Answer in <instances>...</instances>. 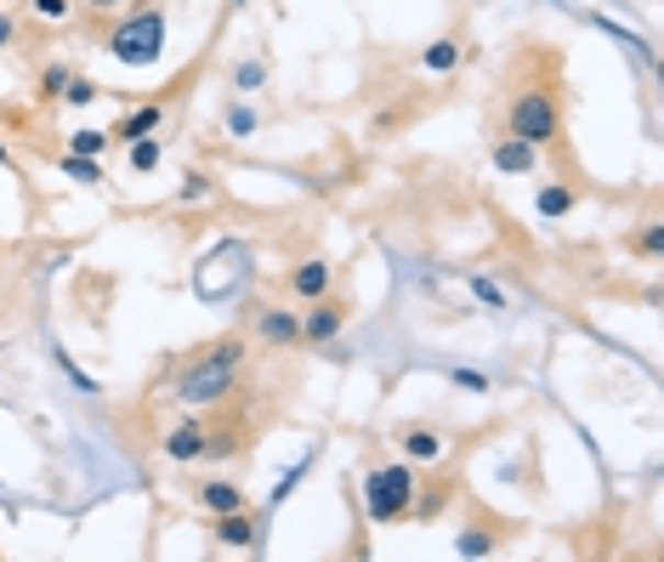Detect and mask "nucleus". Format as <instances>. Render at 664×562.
I'll return each mask as SVG.
<instances>
[{
	"mask_svg": "<svg viewBox=\"0 0 664 562\" xmlns=\"http://www.w3.org/2000/svg\"><path fill=\"white\" fill-rule=\"evenodd\" d=\"M245 352H250L245 336H222V341H211L205 352L193 358V370H188V381H182V404H193V409L227 404V398H234V381H239Z\"/></svg>",
	"mask_w": 664,
	"mask_h": 562,
	"instance_id": "obj_1",
	"label": "nucleus"
},
{
	"mask_svg": "<svg viewBox=\"0 0 664 562\" xmlns=\"http://www.w3.org/2000/svg\"><path fill=\"white\" fill-rule=\"evenodd\" d=\"M363 517H370L375 528H392V522H409V506H415V472H409V460L397 454V460H381V467L363 472Z\"/></svg>",
	"mask_w": 664,
	"mask_h": 562,
	"instance_id": "obj_2",
	"label": "nucleus"
},
{
	"mask_svg": "<svg viewBox=\"0 0 664 562\" xmlns=\"http://www.w3.org/2000/svg\"><path fill=\"white\" fill-rule=\"evenodd\" d=\"M165 41H171V23H165L159 7H137L125 12V23L109 29V57L125 63V69H154V63L165 57Z\"/></svg>",
	"mask_w": 664,
	"mask_h": 562,
	"instance_id": "obj_3",
	"label": "nucleus"
},
{
	"mask_svg": "<svg viewBox=\"0 0 664 562\" xmlns=\"http://www.w3.org/2000/svg\"><path fill=\"white\" fill-rule=\"evenodd\" d=\"M506 131L534 148L562 143V97L551 86H522L511 103H506Z\"/></svg>",
	"mask_w": 664,
	"mask_h": 562,
	"instance_id": "obj_4",
	"label": "nucleus"
},
{
	"mask_svg": "<svg viewBox=\"0 0 664 562\" xmlns=\"http://www.w3.org/2000/svg\"><path fill=\"white\" fill-rule=\"evenodd\" d=\"M392 449L409 460V467H438V460L449 454V438L438 432V426H420V420H409V426H392Z\"/></svg>",
	"mask_w": 664,
	"mask_h": 562,
	"instance_id": "obj_5",
	"label": "nucleus"
},
{
	"mask_svg": "<svg viewBox=\"0 0 664 562\" xmlns=\"http://www.w3.org/2000/svg\"><path fill=\"white\" fill-rule=\"evenodd\" d=\"M250 336L268 341V347H302V313H290L279 302H261V307H250Z\"/></svg>",
	"mask_w": 664,
	"mask_h": 562,
	"instance_id": "obj_6",
	"label": "nucleus"
},
{
	"mask_svg": "<svg viewBox=\"0 0 664 562\" xmlns=\"http://www.w3.org/2000/svg\"><path fill=\"white\" fill-rule=\"evenodd\" d=\"M347 302H336V295H318V302H307V313H302V341L307 347H329L347 329Z\"/></svg>",
	"mask_w": 664,
	"mask_h": 562,
	"instance_id": "obj_7",
	"label": "nucleus"
},
{
	"mask_svg": "<svg viewBox=\"0 0 664 562\" xmlns=\"http://www.w3.org/2000/svg\"><path fill=\"white\" fill-rule=\"evenodd\" d=\"M540 154H545V148H534V143L511 137V131H500V137H494V148H488V165H494L500 177H540Z\"/></svg>",
	"mask_w": 664,
	"mask_h": 562,
	"instance_id": "obj_8",
	"label": "nucleus"
},
{
	"mask_svg": "<svg viewBox=\"0 0 664 562\" xmlns=\"http://www.w3.org/2000/svg\"><path fill=\"white\" fill-rule=\"evenodd\" d=\"M211 535H216V546L256 551V546H261V535H268V522H261L250 506H239V512H222V517H211Z\"/></svg>",
	"mask_w": 664,
	"mask_h": 562,
	"instance_id": "obj_9",
	"label": "nucleus"
},
{
	"mask_svg": "<svg viewBox=\"0 0 664 562\" xmlns=\"http://www.w3.org/2000/svg\"><path fill=\"white\" fill-rule=\"evenodd\" d=\"M159 454L171 460V467H193V460H205V420L171 426V432H165V443H159Z\"/></svg>",
	"mask_w": 664,
	"mask_h": 562,
	"instance_id": "obj_10",
	"label": "nucleus"
},
{
	"mask_svg": "<svg viewBox=\"0 0 664 562\" xmlns=\"http://www.w3.org/2000/svg\"><path fill=\"white\" fill-rule=\"evenodd\" d=\"M284 284H290V295H295V302H318V295H329V284H336V268H329L324 256H313V261H295Z\"/></svg>",
	"mask_w": 664,
	"mask_h": 562,
	"instance_id": "obj_11",
	"label": "nucleus"
},
{
	"mask_svg": "<svg viewBox=\"0 0 664 562\" xmlns=\"http://www.w3.org/2000/svg\"><path fill=\"white\" fill-rule=\"evenodd\" d=\"M165 125V103H137V109H125L114 125H109V143H137V137H154V131Z\"/></svg>",
	"mask_w": 664,
	"mask_h": 562,
	"instance_id": "obj_12",
	"label": "nucleus"
},
{
	"mask_svg": "<svg viewBox=\"0 0 664 562\" xmlns=\"http://www.w3.org/2000/svg\"><path fill=\"white\" fill-rule=\"evenodd\" d=\"M193 501H199V512H205V517H222V512H239V506H250V501H245V488H239V483H227V477L199 483V488H193Z\"/></svg>",
	"mask_w": 664,
	"mask_h": 562,
	"instance_id": "obj_13",
	"label": "nucleus"
},
{
	"mask_svg": "<svg viewBox=\"0 0 664 562\" xmlns=\"http://www.w3.org/2000/svg\"><path fill=\"white\" fill-rule=\"evenodd\" d=\"M534 211H540L545 222L574 216V211H579V188H569V182H540V188H534Z\"/></svg>",
	"mask_w": 664,
	"mask_h": 562,
	"instance_id": "obj_14",
	"label": "nucleus"
},
{
	"mask_svg": "<svg viewBox=\"0 0 664 562\" xmlns=\"http://www.w3.org/2000/svg\"><path fill=\"white\" fill-rule=\"evenodd\" d=\"M494 551H500V528L472 522V528H460V535H454V557H466V562H483Z\"/></svg>",
	"mask_w": 664,
	"mask_h": 562,
	"instance_id": "obj_15",
	"label": "nucleus"
},
{
	"mask_svg": "<svg viewBox=\"0 0 664 562\" xmlns=\"http://www.w3.org/2000/svg\"><path fill=\"white\" fill-rule=\"evenodd\" d=\"M199 200H222V182L205 171V165H188L177 182V205H199Z\"/></svg>",
	"mask_w": 664,
	"mask_h": 562,
	"instance_id": "obj_16",
	"label": "nucleus"
},
{
	"mask_svg": "<svg viewBox=\"0 0 664 562\" xmlns=\"http://www.w3.org/2000/svg\"><path fill=\"white\" fill-rule=\"evenodd\" d=\"M460 63H466V46H460L454 35H443V41H431V46L420 52V69H426V75H454Z\"/></svg>",
	"mask_w": 664,
	"mask_h": 562,
	"instance_id": "obj_17",
	"label": "nucleus"
},
{
	"mask_svg": "<svg viewBox=\"0 0 664 562\" xmlns=\"http://www.w3.org/2000/svg\"><path fill=\"white\" fill-rule=\"evenodd\" d=\"M222 125H227V137H256V131H261V109L250 103V97H234V103H227L222 109Z\"/></svg>",
	"mask_w": 664,
	"mask_h": 562,
	"instance_id": "obj_18",
	"label": "nucleus"
},
{
	"mask_svg": "<svg viewBox=\"0 0 664 562\" xmlns=\"http://www.w3.org/2000/svg\"><path fill=\"white\" fill-rule=\"evenodd\" d=\"M57 171L69 177V182H80V188H103V182H109L103 159H91V154H63V159H57Z\"/></svg>",
	"mask_w": 664,
	"mask_h": 562,
	"instance_id": "obj_19",
	"label": "nucleus"
},
{
	"mask_svg": "<svg viewBox=\"0 0 664 562\" xmlns=\"http://www.w3.org/2000/svg\"><path fill=\"white\" fill-rule=\"evenodd\" d=\"M159 159H165L159 137H137V143H125V171H131V177H148V171H159Z\"/></svg>",
	"mask_w": 664,
	"mask_h": 562,
	"instance_id": "obj_20",
	"label": "nucleus"
},
{
	"mask_svg": "<svg viewBox=\"0 0 664 562\" xmlns=\"http://www.w3.org/2000/svg\"><path fill=\"white\" fill-rule=\"evenodd\" d=\"M268 75H273L268 57H245L239 69H234V91H239V97H256L261 86H268Z\"/></svg>",
	"mask_w": 664,
	"mask_h": 562,
	"instance_id": "obj_21",
	"label": "nucleus"
},
{
	"mask_svg": "<svg viewBox=\"0 0 664 562\" xmlns=\"http://www.w3.org/2000/svg\"><path fill=\"white\" fill-rule=\"evenodd\" d=\"M69 154L103 159V154H109V125H80V131H69Z\"/></svg>",
	"mask_w": 664,
	"mask_h": 562,
	"instance_id": "obj_22",
	"label": "nucleus"
},
{
	"mask_svg": "<svg viewBox=\"0 0 664 562\" xmlns=\"http://www.w3.org/2000/svg\"><path fill=\"white\" fill-rule=\"evenodd\" d=\"M97 97H103V86H97V80H86V75H69V86H63V97H57V103H63V109H91Z\"/></svg>",
	"mask_w": 664,
	"mask_h": 562,
	"instance_id": "obj_23",
	"label": "nucleus"
},
{
	"mask_svg": "<svg viewBox=\"0 0 664 562\" xmlns=\"http://www.w3.org/2000/svg\"><path fill=\"white\" fill-rule=\"evenodd\" d=\"M69 75H75L69 63H46V69H41V86H35V91L46 97V103H57V97H63V86H69Z\"/></svg>",
	"mask_w": 664,
	"mask_h": 562,
	"instance_id": "obj_24",
	"label": "nucleus"
},
{
	"mask_svg": "<svg viewBox=\"0 0 664 562\" xmlns=\"http://www.w3.org/2000/svg\"><path fill=\"white\" fill-rule=\"evenodd\" d=\"M630 250L637 256H648V261H659V250H664V222H648L637 239H630Z\"/></svg>",
	"mask_w": 664,
	"mask_h": 562,
	"instance_id": "obj_25",
	"label": "nucleus"
},
{
	"mask_svg": "<svg viewBox=\"0 0 664 562\" xmlns=\"http://www.w3.org/2000/svg\"><path fill=\"white\" fill-rule=\"evenodd\" d=\"M472 295L488 307V313H506V290L494 284V279H483V273H472Z\"/></svg>",
	"mask_w": 664,
	"mask_h": 562,
	"instance_id": "obj_26",
	"label": "nucleus"
},
{
	"mask_svg": "<svg viewBox=\"0 0 664 562\" xmlns=\"http://www.w3.org/2000/svg\"><path fill=\"white\" fill-rule=\"evenodd\" d=\"M29 12L46 18V23H63V18L75 12V0H29Z\"/></svg>",
	"mask_w": 664,
	"mask_h": 562,
	"instance_id": "obj_27",
	"label": "nucleus"
},
{
	"mask_svg": "<svg viewBox=\"0 0 664 562\" xmlns=\"http://www.w3.org/2000/svg\"><path fill=\"white\" fill-rule=\"evenodd\" d=\"M57 363H63V375H69V381H75V386H80V392H97V381H91V375H86V370H80V363H75V358H69V352H57Z\"/></svg>",
	"mask_w": 664,
	"mask_h": 562,
	"instance_id": "obj_28",
	"label": "nucleus"
},
{
	"mask_svg": "<svg viewBox=\"0 0 664 562\" xmlns=\"http://www.w3.org/2000/svg\"><path fill=\"white\" fill-rule=\"evenodd\" d=\"M449 381L460 392H488V375H477V370H449Z\"/></svg>",
	"mask_w": 664,
	"mask_h": 562,
	"instance_id": "obj_29",
	"label": "nucleus"
},
{
	"mask_svg": "<svg viewBox=\"0 0 664 562\" xmlns=\"http://www.w3.org/2000/svg\"><path fill=\"white\" fill-rule=\"evenodd\" d=\"M80 7H86V12H97V18H109V12H125L131 0H80Z\"/></svg>",
	"mask_w": 664,
	"mask_h": 562,
	"instance_id": "obj_30",
	"label": "nucleus"
},
{
	"mask_svg": "<svg viewBox=\"0 0 664 562\" xmlns=\"http://www.w3.org/2000/svg\"><path fill=\"white\" fill-rule=\"evenodd\" d=\"M12 35H18V23H12L7 12H0V52H7V46H12Z\"/></svg>",
	"mask_w": 664,
	"mask_h": 562,
	"instance_id": "obj_31",
	"label": "nucleus"
},
{
	"mask_svg": "<svg viewBox=\"0 0 664 562\" xmlns=\"http://www.w3.org/2000/svg\"><path fill=\"white\" fill-rule=\"evenodd\" d=\"M0 165H12V154H7V143H0Z\"/></svg>",
	"mask_w": 664,
	"mask_h": 562,
	"instance_id": "obj_32",
	"label": "nucleus"
}]
</instances>
